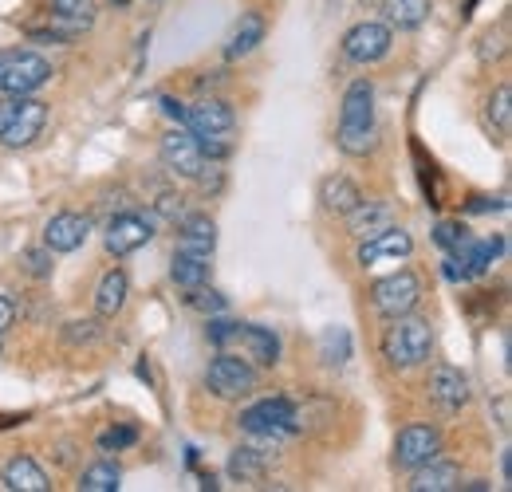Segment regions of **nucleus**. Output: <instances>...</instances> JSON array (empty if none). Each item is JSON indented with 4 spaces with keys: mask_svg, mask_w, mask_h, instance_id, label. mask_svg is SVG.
Here are the masks:
<instances>
[{
    "mask_svg": "<svg viewBox=\"0 0 512 492\" xmlns=\"http://www.w3.org/2000/svg\"><path fill=\"white\" fill-rule=\"evenodd\" d=\"M119 465H111V461H95V465H87L83 469V477H79V489L83 492H115L119 489Z\"/></svg>",
    "mask_w": 512,
    "mask_h": 492,
    "instance_id": "obj_27",
    "label": "nucleus"
},
{
    "mask_svg": "<svg viewBox=\"0 0 512 492\" xmlns=\"http://www.w3.org/2000/svg\"><path fill=\"white\" fill-rule=\"evenodd\" d=\"M489 119H493V126H497L501 134H509V130H512V91H509V83H501V87L489 95Z\"/></svg>",
    "mask_w": 512,
    "mask_h": 492,
    "instance_id": "obj_29",
    "label": "nucleus"
},
{
    "mask_svg": "<svg viewBox=\"0 0 512 492\" xmlns=\"http://www.w3.org/2000/svg\"><path fill=\"white\" fill-rule=\"evenodd\" d=\"M205 386L217 394V398H245L256 390V367L241 355H229L221 351L209 370H205Z\"/></svg>",
    "mask_w": 512,
    "mask_h": 492,
    "instance_id": "obj_8",
    "label": "nucleus"
},
{
    "mask_svg": "<svg viewBox=\"0 0 512 492\" xmlns=\"http://www.w3.org/2000/svg\"><path fill=\"white\" fill-rule=\"evenodd\" d=\"M162 162H166L178 178H201V174H205V150H201V142L193 138L186 126L162 134Z\"/></svg>",
    "mask_w": 512,
    "mask_h": 492,
    "instance_id": "obj_9",
    "label": "nucleus"
},
{
    "mask_svg": "<svg viewBox=\"0 0 512 492\" xmlns=\"http://www.w3.org/2000/svg\"><path fill=\"white\" fill-rule=\"evenodd\" d=\"M434 351V331L426 319L414 315H394V327H386L383 335V355L394 370H414L422 367Z\"/></svg>",
    "mask_w": 512,
    "mask_h": 492,
    "instance_id": "obj_2",
    "label": "nucleus"
},
{
    "mask_svg": "<svg viewBox=\"0 0 512 492\" xmlns=\"http://www.w3.org/2000/svg\"><path fill=\"white\" fill-rule=\"evenodd\" d=\"M264 473H268V461H264L260 449H253V445L233 449V457H229V477H233V481L256 485V481H264Z\"/></svg>",
    "mask_w": 512,
    "mask_h": 492,
    "instance_id": "obj_24",
    "label": "nucleus"
},
{
    "mask_svg": "<svg viewBox=\"0 0 512 492\" xmlns=\"http://www.w3.org/2000/svg\"><path fill=\"white\" fill-rule=\"evenodd\" d=\"M390 44H394L390 28L379 24V20H367V24H355L343 36V56L355 63H379L390 52Z\"/></svg>",
    "mask_w": 512,
    "mask_h": 492,
    "instance_id": "obj_11",
    "label": "nucleus"
},
{
    "mask_svg": "<svg viewBox=\"0 0 512 492\" xmlns=\"http://www.w3.org/2000/svg\"><path fill=\"white\" fill-rule=\"evenodd\" d=\"M60 20H75V24H91L95 20V0H52Z\"/></svg>",
    "mask_w": 512,
    "mask_h": 492,
    "instance_id": "obj_30",
    "label": "nucleus"
},
{
    "mask_svg": "<svg viewBox=\"0 0 512 492\" xmlns=\"http://www.w3.org/2000/svg\"><path fill=\"white\" fill-rule=\"evenodd\" d=\"M44 123H48V107L40 99H28V95L12 99L8 95V103H0V142L4 146H32L40 138Z\"/></svg>",
    "mask_w": 512,
    "mask_h": 492,
    "instance_id": "obj_6",
    "label": "nucleus"
},
{
    "mask_svg": "<svg viewBox=\"0 0 512 492\" xmlns=\"http://www.w3.org/2000/svg\"><path fill=\"white\" fill-rule=\"evenodd\" d=\"M158 213H162V217H178V213H182V197H174V193H166V197L158 201Z\"/></svg>",
    "mask_w": 512,
    "mask_h": 492,
    "instance_id": "obj_35",
    "label": "nucleus"
},
{
    "mask_svg": "<svg viewBox=\"0 0 512 492\" xmlns=\"http://www.w3.org/2000/svg\"><path fill=\"white\" fill-rule=\"evenodd\" d=\"M320 201L327 213H351V209L363 201V193H359V185L351 182V178L331 174V178H323L320 182Z\"/></svg>",
    "mask_w": 512,
    "mask_h": 492,
    "instance_id": "obj_20",
    "label": "nucleus"
},
{
    "mask_svg": "<svg viewBox=\"0 0 512 492\" xmlns=\"http://www.w3.org/2000/svg\"><path fill=\"white\" fill-rule=\"evenodd\" d=\"M154 237V221L138 217V213H123V217H111L107 225V252L111 256H130L134 248H142L146 241Z\"/></svg>",
    "mask_w": 512,
    "mask_h": 492,
    "instance_id": "obj_13",
    "label": "nucleus"
},
{
    "mask_svg": "<svg viewBox=\"0 0 512 492\" xmlns=\"http://www.w3.org/2000/svg\"><path fill=\"white\" fill-rule=\"evenodd\" d=\"M418 300H422V280H418L410 268L390 272V276H383V280L371 288V304H375V311L386 315V319L410 315V311L418 308Z\"/></svg>",
    "mask_w": 512,
    "mask_h": 492,
    "instance_id": "obj_7",
    "label": "nucleus"
},
{
    "mask_svg": "<svg viewBox=\"0 0 512 492\" xmlns=\"http://www.w3.org/2000/svg\"><path fill=\"white\" fill-rule=\"evenodd\" d=\"M505 56V40L501 36H485L481 40V60H501Z\"/></svg>",
    "mask_w": 512,
    "mask_h": 492,
    "instance_id": "obj_34",
    "label": "nucleus"
},
{
    "mask_svg": "<svg viewBox=\"0 0 512 492\" xmlns=\"http://www.w3.org/2000/svg\"><path fill=\"white\" fill-rule=\"evenodd\" d=\"M52 79V63L28 48H16V52H0V95H32L40 91L44 83Z\"/></svg>",
    "mask_w": 512,
    "mask_h": 492,
    "instance_id": "obj_4",
    "label": "nucleus"
},
{
    "mask_svg": "<svg viewBox=\"0 0 512 492\" xmlns=\"http://www.w3.org/2000/svg\"><path fill=\"white\" fill-rule=\"evenodd\" d=\"M430 398L446 414H457L469 402V378L457 367H434V374H430Z\"/></svg>",
    "mask_w": 512,
    "mask_h": 492,
    "instance_id": "obj_15",
    "label": "nucleus"
},
{
    "mask_svg": "<svg viewBox=\"0 0 512 492\" xmlns=\"http://www.w3.org/2000/svg\"><path fill=\"white\" fill-rule=\"evenodd\" d=\"M414 252V241H410V233H402L398 225L394 229H386L379 237H371V241H359V264L363 268H383V264H398V260H406Z\"/></svg>",
    "mask_w": 512,
    "mask_h": 492,
    "instance_id": "obj_12",
    "label": "nucleus"
},
{
    "mask_svg": "<svg viewBox=\"0 0 512 492\" xmlns=\"http://www.w3.org/2000/svg\"><path fill=\"white\" fill-rule=\"evenodd\" d=\"M434 4L430 0H386L383 4V16H386V28H398V32H414L430 20Z\"/></svg>",
    "mask_w": 512,
    "mask_h": 492,
    "instance_id": "obj_19",
    "label": "nucleus"
},
{
    "mask_svg": "<svg viewBox=\"0 0 512 492\" xmlns=\"http://www.w3.org/2000/svg\"><path fill=\"white\" fill-rule=\"evenodd\" d=\"M24 268L36 276V280H48L52 276V248H28L24 252Z\"/></svg>",
    "mask_w": 512,
    "mask_h": 492,
    "instance_id": "obj_32",
    "label": "nucleus"
},
{
    "mask_svg": "<svg viewBox=\"0 0 512 492\" xmlns=\"http://www.w3.org/2000/svg\"><path fill=\"white\" fill-rule=\"evenodd\" d=\"M442 453V433L434 426H406L398 433V445H394V465L398 469H418L426 461H434Z\"/></svg>",
    "mask_w": 512,
    "mask_h": 492,
    "instance_id": "obj_10",
    "label": "nucleus"
},
{
    "mask_svg": "<svg viewBox=\"0 0 512 492\" xmlns=\"http://www.w3.org/2000/svg\"><path fill=\"white\" fill-rule=\"evenodd\" d=\"M209 339L217 347L237 343L245 351V359H253L260 367H276L280 363V339L268 327H256V323H209Z\"/></svg>",
    "mask_w": 512,
    "mask_h": 492,
    "instance_id": "obj_5",
    "label": "nucleus"
},
{
    "mask_svg": "<svg viewBox=\"0 0 512 492\" xmlns=\"http://www.w3.org/2000/svg\"><path fill=\"white\" fill-rule=\"evenodd\" d=\"M320 359L327 367H343L351 359V335L347 327H327L320 335Z\"/></svg>",
    "mask_w": 512,
    "mask_h": 492,
    "instance_id": "obj_26",
    "label": "nucleus"
},
{
    "mask_svg": "<svg viewBox=\"0 0 512 492\" xmlns=\"http://www.w3.org/2000/svg\"><path fill=\"white\" fill-rule=\"evenodd\" d=\"M217 248V225L209 217H186L182 221V241H178V252H193V256H213Z\"/></svg>",
    "mask_w": 512,
    "mask_h": 492,
    "instance_id": "obj_21",
    "label": "nucleus"
},
{
    "mask_svg": "<svg viewBox=\"0 0 512 492\" xmlns=\"http://www.w3.org/2000/svg\"><path fill=\"white\" fill-rule=\"evenodd\" d=\"M461 489V469L457 465H446V461H426L414 469L410 477V492H453Z\"/></svg>",
    "mask_w": 512,
    "mask_h": 492,
    "instance_id": "obj_18",
    "label": "nucleus"
},
{
    "mask_svg": "<svg viewBox=\"0 0 512 492\" xmlns=\"http://www.w3.org/2000/svg\"><path fill=\"white\" fill-rule=\"evenodd\" d=\"M186 308L197 311V315H221L225 311V296L197 284V288H186Z\"/></svg>",
    "mask_w": 512,
    "mask_h": 492,
    "instance_id": "obj_28",
    "label": "nucleus"
},
{
    "mask_svg": "<svg viewBox=\"0 0 512 492\" xmlns=\"http://www.w3.org/2000/svg\"><path fill=\"white\" fill-rule=\"evenodd\" d=\"M130 280L123 268H111L103 280H99V292H95V311L99 315H119L123 304H127Z\"/></svg>",
    "mask_w": 512,
    "mask_h": 492,
    "instance_id": "obj_23",
    "label": "nucleus"
},
{
    "mask_svg": "<svg viewBox=\"0 0 512 492\" xmlns=\"http://www.w3.org/2000/svg\"><path fill=\"white\" fill-rule=\"evenodd\" d=\"M12 319H16V308H12V300H8V296H0V335L12 327Z\"/></svg>",
    "mask_w": 512,
    "mask_h": 492,
    "instance_id": "obj_36",
    "label": "nucleus"
},
{
    "mask_svg": "<svg viewBox=\"0 0 512 492\" xmlns=\"http://www.w3.org/2000/svg\"><path fill=\"white\" fill-rule=\"evenodd\" d=\"M375 138H379V126H375V87L367 79H355L343 95V107H339V150L351 154V158H367L375 150Z\"/></svg>",
    "mask_w": 512,
    "mask_h": 492,
    "instance_id": "obj_1",
    "label": "nucleus"
},
{
    "mask_svg": "<svg viewBox=\"0 0 512 492\" xmlns=\"http://www.w3.org/2000/svg\"><path fill=\"white\" fill-rule=\"evenodd\" d=\"M134 437H138L134 430H107L99 437V445H103V449H127Z\"/></svg>",
    "mask_w": 512,
    "mask_h": 492,
    "instance_id": "obj_33",
    "label": "nucleus"
},
{
    "mask_svg": "<svg viewBox=\"0 0 512 492\" xmlns=\"http://www.w3.org/2000/svg\"><path fill=\"white\" fill-rule=\"evenodd\" d=\"M182 126L201 142L205 158L209 154L221 158V154H229V134H233L237 119H233V107L225 99H197L193 107L182 111Z\"/></svg>",
    "mask_w": 512,
    "mask_h": 492,
    "instance_id": "obj_3",
    "label": "nucleus"
},
{
    "mask_svg": "<svg viewBox=\"0 0 512 492\" xmlns=\"http://www.w3.org/2000/svg\"><path fill=\"white\" fill-rule=\"evenodd\" d=\"M434 237H438V245H442V248H449V252H453V256H457V252H461V248L469 245V229H465V225H457V221H442V225H438V233H434Z\"/></svg>",
    "mask_w": 512,
    "mask_h": 492,
    "instance_id": "obj_31",
    "label": "nucleus"
},
{
    "mask_svg": "<svg viewBox=\"0 0 512 492\" xmlns=\"http://www.w3.org/2000/svg\"><path fill=\"white\" fill-rule=\"evenodd\" d=\"M170 276L178 288H197L209 280V256H193V252H174Z\"/></svg>",
    "mask_w": 512,
    "mask_h": 492,
    "instance_id": "obj_25",
    "label": "nucleus"
},
{
    "mask_svg": "<svg viewBox=\"0 0 512 492\" xmlns=\"http://www.w3.org/2000/svg\"><path fill=\"white\" fill-rule=\"evenodd\" d=\"M343 217H347L351 237H359V241H371V237H379L386 229H394V213H390V205H383V201H359Z\"/></svg>",
    "mask_w": 512,
    "mask_h": 492,
    "instance_id": "obj_16",
    "label": "nucleus"
},
{
    "mask_svg": "<svg viewBox=\"0 0 512 492\" xmlns=\"http://www.w3.org/2000/svg\"><path fill=\"white\" fill-rule=\"evenodd\" d=\"M0 481H4V489H12V492H48L52 489L48 473H44L32 457H12V461L4 465V473H0Z\"/></svg>",
    "mask_w": 512,
    "mask_h": 492,
    "instance_id": "obj_17",
    "label": "nucleus"
},
{
    "mask_svg": "<svg viewBox=\"0 0 512 492\" xmlns=\"http://www.w3.org/2000/svg\"><path fill=\"white\" fill-rule=\"evenodd\" d=\"M256 44H264V16H260V12H245L241 24H237L233 36H229L225 56H229V60H241V56L256 52Z\"/></svg>",
    "mask_w": 512,
    "mask_h": 492,
    "instance_id": "obj_22",
    "label": "nucleus"
},
{
    "mask_svg": "<svg viewBox=\"0 0 512 492\" xmlns=\"http://www.w3.org/2000/svg\"><path fill=\"white\" fill-rule=\"evenodd\" d=\"M87 237H91V221L83 213H56L44 225V245L52 252H75Z\"/></svg>",
    "mask_w": 512,
    "mask_h": 492,
    "instance_id": "obj_14",
    "label": "nucleus"
}]
</instances>
